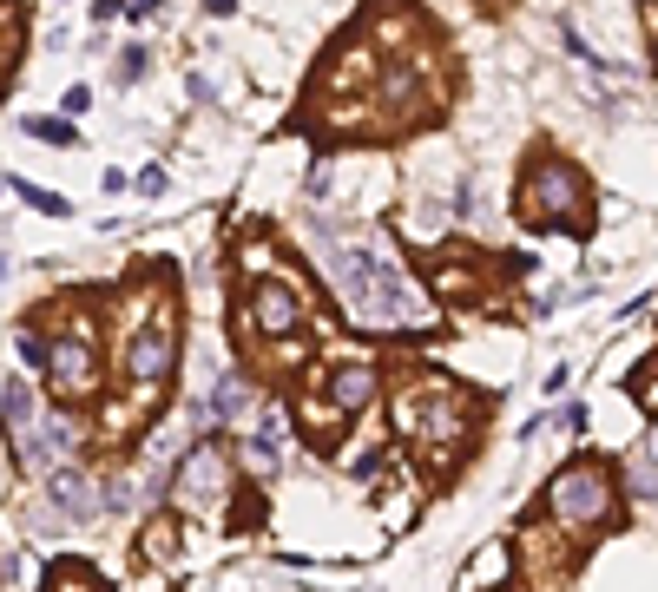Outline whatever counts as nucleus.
Instances as JSON below:
<instances>
[{
	"mask_svg": "<svg viewBox=\"0 0 658 592\" xmlns=\"http://www.w3.org/2000/svg\"><path fill=\"white\" fill-rule=\"evenodd\" d=\"M316 250H323L329 277H336V290H343L349 316H356L362 329H428L435 323L428 296L415 290L382 250H369V244H316Z\"/></svg>",
	"mask_w": 658,
	"mask_h": 592,
	"instance_id": "obj_1",
	"label": "nucleus"
},
{
	"mask_svg": "<svg viewBox=\"0 0 658 592\" xmlns=\"http://www.w3.org/2000/svg\"><path fill=\"white\" fill-rule=\"evenodd\" d=\"M468 428H474V402L455 389V382H441V375H428V382L395 395V435H408L428 461H441V468L461 454Z\"/></svg>",
	"mask_w": 658,
	"mask_h": 592,
	"instance_id": "obj_2",
	"label": "nucleus"
},
{
	"mask_svg": "<svg viewBox=\"0 0 658 592\" xmlns=\"http://www.w3.org/2000/svg\"><path fill=\"white\" fill-rule=\"evenodd\" d=\"M540 507H547V520L566 533V540H593V533H606L612 514H619L612 468H606V461H566V468L547 481Z\"/></svg>",
	"mask_w": 658,
	"mask_h": 592,
	"instance_id": "obj_3",
	"label": "nucleus"
},
{
	"mask_svg": "<svg viewBox=\"0 0 658 592\" xmlns=\"http://www.w3.org/2000/svg\"><path fill=\"white\" fill-rule=\"evenodd\" d=\"M0 428H7V448H14V461L27 474H53V468H66V454H73V428L40 408L27 375H14V382L0 389Z\"/></svg>",
	"mask_w": 658,
	"mask_h": 592,
	"instance_id": "obj_4",
	"label": "nucleus"
},
{
	"mask_svg": "<svg viewBox=\"0 0 658 592\" xmlns=\"http://www.w3.org/2000/svg\"><path fill=\"white\" fill-rule=\"evenodd\" d=\"M520 218L533 231H586V178L580 165H566L560 152H533L527 172H520Z\"/></svg>",
	"mask_w": 658,
	"mask_h": 592,
	"instance_id": "obj_5",
	"label": "nucleus"
},
{
	"mask_svg": "<svg viewBox=\"0 0 658 592\" xmlns=\"http://www.w3.org/2000/svg\"><path fill=\"white\" fill-rule=\"evenodd\" d=\"M172 369H178V303L158 296V310L119 349V375H126V389H165Z\"/></svg>",
	"mask_w": 658,
	"mask_h": 592,
	"instance_id": "obj_6",
	"label": "nucleus"
},
{
	"mask_svg": "<svg viewBox=\"0 0 658 592\" xmlns=\"http://www.w3.org/2000/svg\"><path fill=\"white\" fill-rule=\"evenodd\" d=\"M47 389L60 395V402H86V395L99 389V329H93V316H66V329L53 336Z\"/></svg>",
	"mask_w": 658,
	"mask_h": 592,
	"instance_id": "obj_7",
	"label": "nucleus"
},
{
	"mask_svg": "<svg viewBox=\"0 0 658 592\" xmlns=\"http://www.w3.org/2000/svg\"><path fill=\"white\" fill-rule=\"evenodd\" d=\"M224 500H231V454L211 448V441H198V448L178 461V474H172V507L211 514V507H224Z\"/></svg>",
	"mask_w": 658,
	"mask_h": 592,
	"instance_id": "obj_8",
	"label": "nucleus"
},
{
	"mask_svg": "<svg viewBox=\"0 0 658 592\" xmlns=\"http://www.w3.org/2000/svg\"><path fill=\"white\" fill-rule=\"evenodd\" d=\"M237 329L244 336H297L303 329V290L297 283H251Z\"/></svg>",
	"mask_w": 658,
	"mask_h": 592,
	"instance_id": "obj_9",
	"label": "nucleus"
},
{
	"mask_svg": "<svg viewBox=\"0 0 658 592\" xmlns=\"http://www.w3.org/2000/svg\"><path fill=\"white\" fill-rule=\"evenodd\" d=\"M369 112H376V125H389V132H408V125L428 112V99H422V66H389V73L376 79Z\"/></svg>",
	"mask_w": 658,
	"mask_h": 592,
	"instance_id": "obj_10",
	"label": "nucleus"
},
{
	"mask_svg": "<svg viewBox=\"0 0 658 592\" xmlns=\"http://www.w3.org/2000/svg\"><path fill=\"white\" fill-rule=\"evenodd\" d=\"M382 79V66H376V47L369 40H349L336 60H329V73H323V93L329 99H369V86Z\"/></svg>",
	"mask_w": 658,
	"mask_h": 592,
	"instance_id": "obj_11",
	"label": "nucleus"
},
{
	"mask_svg": "<svg viewBox=\"0 0 658 592\" xmlns=\"http://www.w3.org/2000/svg\"><path fill=\"white\" fill-rule=\"evenodd\" d=\"M47 500L60 507V520H93L99 507H106V487H99L86 468H73V461H66V468L47 474Z\"/></svg>",
	"mask_w": 658,
	"mask_h": 592,
	"instance_id": "obj_12",
	"label": "nucleus"
},
{
	"mask_svg": "<svg viewBox=\"0 0 658 592\" xmlns=\"http://www.w3.org/2000/svg\"><path fill=\"white\" fill-rule=\"evenodd\" d=\"M158 402H165V389H132V395H119V402H106L99 408V448H126Z\"/></svg>",
	"mask_w": 658,
	"mask_h": 592,
	"instance_id": "obj_13",
	"label": "nucleus"
},
{
	"mask_svg": "<svg viewBox=\"0 0 658 592\" xmlns=\"http://www.w3.org/2000/svg\"><path fill=\"white\" fill-rule=\"evenodd\" d=\"M507 573H514V546H507V540H487L481 553L461 566L455 592H501V586H507Z\"/></svg>",
	"mask_w": 658,
	"mask_h": 592,
	"instance_id": "obj_14",
	"label": "nucleus"
},
{
	"mask_svg": "<svg viewBox=\"0 0 658 592\" xmlns=\"http://www.w3.org/2000/svg\"><path fill=\"white\" fill-rule=\"evenodd\" d=\"M376 389H382V382H376V369H369V362H336L323 395L343 408V415H362V408L376 402Z\"/></svg>",
	"mask_w": 658,
	"mask_h": 592,
	"instance_id": "obj_15",
	"label": "nucleus"
},
{
	"mask_svg": "<svg viewBox=\"0 0 658 592\" xmlns=\"http://www.w3.org/2000/svg\"><path fill=\"white\" fill-rule=\"evenodd\" d=\"M211 428H231V421L251 415V389H244V375H218L211 389H204V408H198Z\"/></svg>",
	"mask_w": 658,
	"mask_h": 592,
	"instance_id": "obj_16",
	"label": "nucleus"
},
{
	"mask_svg": "<svg viewBox=\"0 0 658 592\" xmlns=\"http://www.w3.org/2000/svg\"><path fill=\"white\" fill-rule=\"evenodd\" d=\"M244 468L251 474H277L283 468V421L264 408V421H257L251 435H244Z\"/></svg>",
	"mask_w": 658,
	"mask_h": 592,
	"instance_id": "obj_17",
	"label": "nucleus"
},
{
	"mask_svg": "<svg viewBox=\"0 0 658 592\" xmlns=\"http://www.w3.org/2000/svg\"><path fill=\"white\" fill-rule=\"evenodd\" d=\"M343 421H349V415L329 402V395H303V402H297V428H303L310 441H336V435H343Z\"/></svg>",
	"mask_w": 658,
	"mask_h": 592,
	"instance_id": "obj_18",
	"label": "nucleus"
},
{
	"mask_svg": "<svg viewBox=\"0 0 658 592\" xmlns=\"http://www.w3.org/2000/svg\"><path fill=\"white\" fill-rule=\"evenodd\" d=\"M626 481H632V500H658V428H652V441L626 461Z\"/></svg>",
	"mask_w": 658,
	"mask_h": 592,
	"instance_id": "obj_19",
	"label": "nucleus"
},
{
	"mask_svg": "<svg viewBox=\"0 0 658 592\" xmlns=\"http://www.w3.org/2000/svg\"><path fill=\"white\" fill-rule=\"evenodd\" d=\"M560 540H566V533L553 527V520H547V527H533L527 540H520V553L533 560V573H560Z\"/></svg>",
	"mask_w": 658,
	"mask_h": 592,
	"instance_id": "obj_20",
	"label": "nucleus"
},
{
	"mask_svg": "<svg viewBox=\"0 0 658 592\" xmlns=\"http://www.w3.org/2000/svg\"><path fill=\"white\" fill-rule=\"evenodd\" d=\"M428 283H435V296H455V303H461V296L474 290V264L448 257V264H435V277H428Z\"/></svg>",
	"mask_w": 658,
	"mask_h": 592,
	"instance_id": "obj_21",
	"label": "nucleus"
},
{
	"mask_svg": "<svg viewBox=\"0 0 658 592\" xmlns=\"http://www.w3.org/2000/svg\"><path fill=\"white\" fill-rule=\"evenodd\" d=\"M172 553H178V533L165 527V520H158V527H145V533H139V560H145V566L172 560Z\"/></svg>",
	"mask_w": 658,
	"mask_h": 592,
	"instance_id": "obj_22",
	"label": "nucleus"
},
{
	"mask_svg": "<svg viewBox=\"0 0 658 592\" xmlns=\"http://www.w3.org/2000/svg\"><path fill=\"white\" fill-rule=\"evenodd\" d=\"M27 132L40 145H79V132H73V119H27Z\"/></svg>",
	"mask_w": 658,
	"mask_h": 592,
	"instance_id": "obj_23",
	"label": "nucleus"
},
{
	"mask_svg": "<svg viewBox=\"0 0 658 592\" xmlns=\"http://www.w3.org/2000/svg\"><path fill=\"white\" fill-rule=\"evenodd\" d=\"M47 592H99V579L86 573V566H53V579H47Z\"/></svg>",
	"mask_w": 658,
	"mask_h": 592,
	"instance_id": "obj_24",
	"label": "nucleus"
},
{
	"mask_svg": "<svg viewBox=\"0 0 658 592\" xmlns=\"http://www.w3.org/2000/svg\"><path fill=\"white\" fill-rule=\"evenodd\" d=\"M7 191H20V198L33 204V211H53V218H66V198H53V191H40V185H27V178H7Z\"/></svg>",
	"mask_w": 658,
	"mask_h": 592,
	"instance_id": "obj_25",
	"label": "nucleus"
},
{
	"mask_svg": "<svg viewBox=\"0 0 658 592\" xmlns=\"http://www.w3.org/2000/svg\"><path fill=\"white\" fill-rule=\"evenodd\" d=\"M303 198H310V204H329V198H336V165H310V178H303Z\"/></svg>",
	"mask_w": 658,
	"mask_h": 592,
	"instance_id": "obj_26",
	"label": "nucleus"
},
{
	"mask_svg": "<svg viewBox=\"0 0 658 592\" xmlns=\"http://www.w3.org/2000/svg\"><path fill=\"white\" fill-rule=\"evenodd\" d=\"M632 395H639V408H645V415H658V356L645 362L639 375H632Z\"/></svg>",
	"mask_w": 658,
	"mask_h": 592,
	"instance_id": "obj_27",
	"label": "nucleus"
},
{
	"mask_svg": "<svg viewBox=\"0 0 658 592\" xmlns=\"http://www.w3.org/2000/svg\"><path fill=\"white\" fill-rule=\"evenodd\" d=\"M47 356H53V343H40V336H20V362H27V369H47Z\"/></svg>",
	"mask_w": 658,
	"mask_h": 592,
	"instance_id": "obj_28",
	"label": "nucleus"
},
{
	"mask_svg": "<svg viewBox=\"0 0 658 592\" xmlns=\"http://www.w3.org/2000/svg\"><path fill=\"white\" fill-rule=\"evenodd\" d=\"M408 33H415V27H408V14H389V20H382V33H376V40H382V47H402Z\"/></svg>",
	"mask_w": 658,
	"mask_h": 592,
	"instance_id": "obj_29",
	"label": "nucleus"
},
{
	"mask_svg": "<svg viewBox=\"0 0 658 592\" xmlns=\"http://www.w3.org/2000/svg\"><path fill=\"white\" fill-rule=\"evenodd\" d=\"M145 73V47H126V53H119V79H126V86H132V79H139Z\"/></svg>",
	"mask_w": 658,
	"mask_h": 592,
	"instance_id": "obj_30",
	"label": "nucleus"
},
{
	"mask_svg": "<svg viewBox=\"0 0 658 592\" xmlns=\"http://www.w3.org/2000/svg\"><path fill=\"white\" fill-rule=\"evenodd\" d=\"M7 60H14V33H0V73H7Z\"/></svg>",
	"mask_w": 658,
	"mask_h": 592,
	"instance_id": "obj_31",
	"label": "nucleus"
},
{
	"mask_svg": "<svg viewBox=\"0 0 658 592\" xmlns=\"http://www.w3.org/2000/svg\"><path fill=\"white\" fill-rule=\"evenodd\" d=\"M237 0H204V14H231Z\"/></svg>",
	"mask_w": 658,
	"mask_h": 592,
	"instance_id": "obj_32",
	"label": "nucleus"
},
{
	"mask_svg": "<svg viewBox=\"0 0 658 592\" xmlns=\"http://www.w3.org/2000/svg\"><path fill=\"white\" fill-rule=\"evenodd\" d=\"M7 27H14V7H7V0H0V33H7Z\"/></svg>",
	"mask_w": 658,
	"mask_h": 592,
	"instance_id": "obj_33",
	"label": "nucleus"
},
{
	"mask_svg": "<svg viewBox=\"0 0 658 592\" xmlns=\"http://www.w3.org/2000/svg\"><path fill=\"white\" fill-rule=\"evenodd\" d=\"M0 270H7V257H0Z\"/></svg>",
	"mask_w": 658,
	"mask_h": 592,
	"instance_id": "obj_34",
	"label": "nucleus"
}]
</instances>
